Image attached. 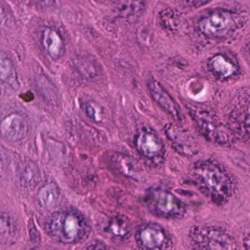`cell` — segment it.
Listing matches in <instances>:
<instances>
[{"instance_id": "d6986e66", "label": "cell", "mask_w": 250, "mask_h": 250, "mask_svg": "<svg viewBox=\"0 0 250 250\" xmlns=\"http://www.w3.org/2000/svg\"><path fill=\"white\" fill-rule=\"evenodd\" d=\"M230 123L236 133L248 137L249 135V108L245 106V108L234 111L230 118Z\"/></svg>"}, {"instance_id": "9c48e42d", "label": "cell", "mask_w": 250, "mask_h": 250, "mask_svg": "<svg viewBox=\"0 0 250 250\" xmlns=\"http://www.w3.org/2000/svg\"><path fill=\"white\" fill-rule=\"evenodd\" d=\"M173 148L182 155L193 156L199 151V144L190 133L175 124H168L164 129Z\"/></svg>"}, {"instance_id": "5bb4252c", "label": "cell", "mask_w": 250, "mask_h": 250, "mask_svg": "<svg viewBox=\"0 0 250 250\" xmlns=\"http://www.w3.org/2000/svg\"><path fill=\"white\" fill-rule=\"evenodd\" d=\"M42 44L51 60H58L64 53V42L55 29L45 28L42 33Z\"/></svg>"}, {"instance_id": "52a82bcc", "label": "cell", "mask_w": 250, "mask_h": 250, "mask_svg": "<svg viewBox=\"0 0 250 250\" xmlns=\"http://www.w3.org/2000/svg\"><path fill=\"white\" fill-rule=\"evenodd\" d=\"M191 118L195 122L200 133L208 140L219 145L229 144L230 135L214 114L209 113L208 110H202V109H194L191 111Z\"/></svg>"}, {"instance_id": "5b68a950", "label": "cell", "mask_w": 250, "mask_h": 250, "mask_svg": "<svg viewBox=\"0 0 250 250\" xmlns=\"http://www.w3.org/2000/svg\"><path fill=\"white\" fill-rule=\"evenodd\" d=\"M134 145L138 153L153 164H160L164 160L165 146L160 137L149 126L138 129L134 137Z\"/></svg>"}, {"instance_id": "44dd1931", "label": "cell", "mask_w": 250, "mask_h": 250, "mask_svg": "<svg viewBox=\"0 0 250 250\" xmlns=\"http://www.w3.org/2000/svg\"><path fill=\"white\" fill-rule=\"evenodd\" d=\"M160 24L163 25V28L167 29L169 31H176L179 29V17L174 10L171 9H164L162 13H160Z\"/></svg>"}, {"instance_id": "ffe728a7", "label": "cell", "mask_w": 250, "mask_h": 250, "mask_svg": "<svg viewBox=\"0 0 250 250\" xmlns=\"http://www.w3.org/2000/svg\"><path fill=\"white\" fill-rule=\"evenodd\" d=\"M146 3L144 1H120L117 3L118 14L123 18L138 17L144 12Z\"/></svg>"}, {"instance_id": "2e32d148", "label": "cell", "mask_w": 250, "mask_h": 250, "mask_svg": "<svg viewBox=\"0 0 250 250\" xmlns=\"http://www.w3.org/2000/svg\"><path fill=\"white\" fill-rule=\"evenodd\" d=\"M130 222L124 215H114L109 219L106 231L114 239H126L130 234Z\"/></svg>"}, {"instance_id": "7a4b0ae2", "label": "cell", "mask_w": 250, "mask_h": 250, "mask_svg": "<svg viewBox=\"0 0 250 250\" xmlns=\"http://www.w3.org/2000/svg\"><path fill=\"white\" fill-rule=\"evenodd\" d=\"M46 231L58 243L73 245L82 242L89 231L85 218L77 210L55 211L46 223Z\"/></svg>"}, {"instance_id": "e0dca14e", "label": "cell", "mask_w": 250, "mask_h": 250, "mask_svg": "<svg viewBox=\"0 0 250 250\" xmlns=\"http://www.w3.org/2000/svg\"><path fill=\"white\" fill-rule=\"evenodd\" d=\"M19 179L21 187L25 189H34L40 182V171L34 162L26 160L21 167L19 173Z\"/></svg>"}, {"instance_id": "cb8c5ba5", "label": "cell", "mask_w": 250, "mask_h": 250, "mask_svg": "<svg viewBox=\"0 0 250 250\" xmlns=\"http://www.w3.org/2000/svg\"><path fill=\"white\" fill-rule=\"evenodd\" d=\"M86 249H106V247L103 244L102 242H95V243H93V244L88 245V247H86Z\"/></svg>"}, {"instance_id": "8992f818", "label": "cell", "mask_w": 250, "mask_h": 250, "mask_svg": "<svg viewBox=\"0 0 250 250\" xmlns=\"http://www.w3.org/2000/svg\"><path fill=\"white\" fill-rule=\"evenodd\" d=\"M236 19L233 13L216 9L208 13L199 21V29L208 38H224L235 30Z\"/></svg>"}, {"instance_id": "6da1fadb", "label": "cell", "mask_w": 250, "mask_h": 250, "mask_svg": "<svg viewBox=\"0 0 250 250\" xmlns=\"http://www.w3.org/2000/svg\"><path fill=\"white\" fill-rule=\"evenodd\" d=\"M190 176L200 190L218 204H224L234 193V182L227 169L214 160H200L193 165Z\"/></svg>"}, {"instance_id": "30bf717a", "label": "cell", "mask_w": 250, "mask_h": 250, "mask_svg": "<svg viewBox=\"0 0 250 250\" xmlns=\"http://www.w3.org/2000/svg\"><path fill=\"white\" fill-rule=\"evenodd\" d=\"M148 90L149 93H150L154 102H155L163 110L167 111V113H168L171 118H174L176 122H182L183 115L179 106H178L175 100L173 99V97L169 94V91L167 90V89H164V86H163L159 82H156V80L154 79L148 80Z\"/></svg>"}, {"instance_id": "7402d4cb", "label": "cell", "mask_w": 250, "mask_h": 250, "mask_svg": "<svg viewBox=\"0 0 250 250\" xmlns=\"http://www.w3.org/2000/svg\"><path fill=\"white\" fill-rule=\"evenodd\" d=\"M0 230H1V239H3V242L4 240L6 242L8 239L14 236L15 223L9 214H1V227H0Z\"/></svg>"}, {"instance_id": "9a60e30c", "label": "cell", "mask_w": 250, "mask_h": 250, "mask_svg": "<svg viewBox=\"0 0 250 250\" xmlns=\"http://www.w3.org/2000/svg\"><path fill=\"white\" fill-rule=\"evenodd\" d=\"M208 68L211 71V74L220 79H228L236 73L235 64L223 54H216L211 57L208 62Z\"/></svg>"}, {"instance_id": "277c9868", "label": "cell", "mask_w": 250, "mask_h": 250, "mask_svg": "<svg viewBox=\"0 0 250 250\" xmlns=\"http://www.w3.org/2000/svg\"><path fill=\"white\" fill-rule=\"evenodd\" d=\"M190 242L196 249L230 250L236 245L227 231L213 227H194L189 234Z\"/></svg>"}, {"instance_id": "d4e9b609", "label": "cell", "mask_w": 250, "mask_h": 250, "mask_svg": "<svg viewBox=\"0 0 250 250\" xmlns=\"http://www.w3.org/2000/svg\"><path fill=\"white\" fill-rule=\"evenodd\" d=\"M209 1H187L188 5H190V6H195V8H198V6L200 5H205V4H208Z\"/></svg>"}, {"instance_id": "8fae6325", "label": "cell", "mask_w": 250, "mask_h": 250, "mask_svg": "<svg viewBox=\"0 0 250 250\" xmlns=\"http://www.w3.org/2000/svg\"><path fill=\"white\" fill-rule=\"evenodd\" d=\"M29 120L19 113L9 114L1 120V134L10 142H20L25 139L29 133Z\"/></svg>"}, {"instance_id": "ac0fdd59", "label": "cell", "mask_w": 250, "mask_h": 250, "mask_svg": "<svg viewBox=\"0 0 250 250\" xmlns=\"http://www.w3.org/2000/svg\"><path fill=\"white\" fill-rule=\"evenodd\" d=\"M0 71H1V82L3 84L10 85L13 89L19 88V82H18L17 70H15L14 62L8 55L1 51V62H0Z\"/></svg>"}, {"instance_id": "4fadbf2b", "label": "cell", "mask_w": 250, "mask_h": 250, "mask_svg": "<svg viewBox=\"0 0 250 250\" xmlns=\"http://www.w3.org/2000/svg\"><path fill=\"white\" fill-rule=\"evenodd\" d=\"M37 202L40 209L45 211L54 210L62 202V193L55 183H46L40 188L37 194Z\"/></svg>"}, {"instance_id": "7c38bea8", "label": "cell", "mask_w": 250, "mask_h": 250, "mask_svg": "<svg viewBox=\"0 0 250 250\" xmlns=\"http://www.w3.org/2000/svg\"><path fill=\"white\" fill-rule=\"evenodd\" d=\"M113 167L120 175L133 180H142L144 176L142 165L128 154H114L111 158Z\"/></svg>"}, {"instance_id": "3957f363", "label": "cell", "mask_w": 250, "mask_h": 250, "mask_svg": "<svg viewBox=\"0 0 250 250\" xmlns=\"http://www.w3.org/2000/svg\"><path fill=\"white\" fill-rule=\"evenodd\" d=\"M145 203L149 210L160 218L180 219L187 213L185 203L163 188L150 189L145 196Z\"/></svg>"}, {"instance_id": "603a6c76", "label": "cell", "mask_w": 250, "mask_h": 250, "mask_svg": "<svg viewBox=\"0 0 250 250\" xmlns=\"http://www.w3.org/2000/svg\"><path fill=\"white\" fill-rule=\"evenodd\" d=\"M84 111H85L86 117L89 119H91L93 122L99 123L102 122L103 119V110L102 106L95 103L94 100H89V102L85 103V105H84Z\"/></svg>"}, {"instance_id": "ba28073f", "label": "cell", "mask_w": 250, "mask_h": 250, "mask_svg": "<svg viewBox=\"0 0 250 250\" xmlns=\"http://www.w3.org/2000/svg\"><path fill=\"white\" fill-rule=\"evenodd\" d=\"M135 240L140 249L162 250L171 245V236L167 229L159 224H146L138 229Z\"/></svg>"}]
</instances>
